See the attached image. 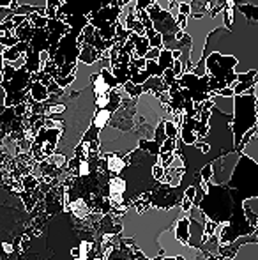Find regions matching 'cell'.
<instances>
[{
	"label": "cell",
	"mask_w": 258,
	"mask_h": 260,
	"mask_svg": "<svg viewBox=\"0 0 258 260\" xmlns=\"http://www.w3.org/2000/svg\"><path fill=\"white\" fill-rule=\"evenodd\" d=\"M13 32H14V36L18 38V41H25V43H28L32 39V36H34V32H35V27L30 23L28 20H25L21 25H18V27H14L13 28Z\"/></svg>",
	"instance_id": "14"
},
{
	"label": "cell",
	"mask_w": 258,
	"mask_h": 260,
	"mask_svg": "<svg viewBox=\"0 0 258 260\" xmlns=\"http://www.w3.org/2000/svg\"><path fill=\"white\" fill-rule=\"evenodd\" d=\"M165 131H166V137L170 138L179 137V127L173 124V120H165Z\"/></svg>",
	"instance_id": "23"
},
{
	"label": "cell",
	"mask_w": 258,
	"mask_h": 260,
	"mask_svg": "<svg viewBox=\"0 0 258 260\" xmlns=\"http://www.w3.org/2000/svg\"><path fill=\"white\" fill-rule=\"evenodd\" d=\"M32 96V100L38 101V103H43V101H46L50 98V92H48V87L45 85L43 82H32L30 83V92H28Z\"/></svg>",
	"instance_id": "15"
},
{
	"label": "cell",
	"mask_w": 258,
	"mask_h": 260,
	"mask_svg": "<svg viewBox=\"0 0 258 260\" xmlns=\"http://www.w3.org/2000/svg\"><path fill=\"white\" fill-rule=\"evenodd\" d=\"M232 260H258V243H248L246 246H239L237 253Z\"/></svg>",
	"instance_id": "12"
},
{
	"label": "cell",
	"mask_w": 258,
	"mask_h": 260,
	"mask_svg": "<svg viewBox=\"0 0 258 260\" xmlns=\"http://www.w3.org/2000/svg\"><path fill=\"white\" fill-rule=\"evenodd\" d=\"M177 149V138H166L159 147V152H173Z\"/></svg>",
	"instance_id": "22"
},
{
	"label": "cell",
	"mask_w": 258,
	"mask_h": 260,
	"mask_svg": "<svg viewBox=\"0 0 258 260\" xmlns=\"http://www.w3.org/2000/svg\"><path fill=\"white\" fill-rule=\"evenodd\" d=\"M180 207H182V211H184V212H188L191 207H193V200H190L188 197H184V199H182V204H180Z\"/></svg>",
	"instance_id": "35"
},
{
	"label": "cell",
	"mask_w": 258,
	"mask_h": 260,
	"mask_svg": "<svg viewBox=\"0 0 258 260\" xmlns=\"http://www.w3.org/2000/svg\"><path fill=\"white\" fill-rule=\"evenodd\" d=\"M2 71H4V57H2V53H0V75H2Z\"/></svg>",
	"instance_id": "38"
},
{
	"label": "cell",
	"mask_w": 258,
	"mask_h": 260,
	"mask_svg": "<svg viewBox=\"0 0 258 260\" xmlns=\"http://www.w3.org/2000/svg\"><path fill=\"white\" fill-rule=\"evenodd\" d=\"M212 163H205L202 168H200V177H202V181H210L212 179Z\"/></svg>",
	"instance_id": "24"
},
{
	"label": "cell",
	"mask_w": 258,
	"mask_h": 260,
	"mask_svg": "<svg viewBox=\"0 0 258 260\" xmlns=\"http://www.w3.org/2000/svg\"><path fill=\"white\" fill-rule=\"evenodd\" d=\"M27 50H28V43L20 41V43H16V45H13V46H9V48L4 50L2 57H4V60L14 62L20 57H23V55H27Z\"/></svg>",
	"instance_id": "8"
},
{
	"label": "cell",
	"mask_w": 258,
	"mask_h": 260,
	"mask_svg": "<svg viewBox=\"0 0 258 260\" xmlns=\"http://www.w3.org/2000/svg\"><path fill=\"white\" fill-rule=\"evenodd\" d=\"M60 0H46V6H45V13L46 18H57V9L60 7Z\"/></svg>",
	"instance_id": "21"
},
{
	"label": "cell",
	"mask_w": 258,
	"mask_h": 260,
	"mask_svg": "<svg viewBox=\"0 0 258 260\" xmlns=\"http://www.w3.org/2000/svg\"><path fill=\"white\" fill-rule=\"evenodd\" d=\"M163 175H165V167H161L159 163L152 165V177H154L156 181H161Z\"/></svg>",
	"instance_id": "27"
},
{
	"label": "cell",
	"mask_w": 258,
	"mask_h": 260,
	"mask_svg": "<svg viewBox=\"0 0 258 260\" xmlns=\"http://www.w3.org/2000/svg\"><path fill=\"white\" fill-rule=\"evenodd\" d=\"M207 73L210 75L209 78V89L210 92H217L219 89L225 87H232L237 82V73H235V66H237V58L234 55H223L212 52L205 57Z\"/></svg>",
	"instance_id": "2"
},
{
	"label": "cell",
	"mask_w": 258,
	"mask_h": 260,
	"mask_svg": "<svg viewBox=\"0 0 258 260\" xmlns=\"http://www.w3.org/2000/svg\"><path fill=\"white\" fill-rule=\"evenodd\" d=\"M212 52L234 55L237 58V66H235L237 75L249 71V69H256L258 71V23L255 20L246 18L239 9H235L232 28L219 25L207 36L205 48H203L200 60H205L207 55Z\"/></svg>",
	"instance_id": "1"
},
{
	"label": "cell",
	"mask_w": 258,
	"mask_h": 260,
	"mask_svg": "<svg viewBox=\"0 0 258 260\" xmlns=\"http://www.w3.org/2000/svg\"><path fill=\"white\" fill-rule=\"evenodd\" d=\"M258 120V100L255 94H235L234 96V120H232V129H234V142L235 147L241 144L242 137L248 129L256 126Z\"/></svg>",
	"instance_id": "3"
},
{
	"label": "cell",
	"mask_w": 258,
	"mask_h": 260,
	"mask_svg": "<svg viewBox=\"0 0 258 260\" xmlns=\"http://www.w3.org/2000/svg\"><path fill=\"white\" fill-rule=\"evenodd\" d=\"M172 69H173V75H175V78H180V76L184 75V69H182V62L179 60V58H175L172 64Z\"/></svg>",
	"instance_id": "29"
},
{
	"label": "cell",
	"mask_w": 258,
	"mask_h": 260,
	"mask_svg": "<svg viewBox=\"0 0 258 260\" xmlns=\"http://www.w3.org/2000/svg\"><path fill=\"white\" fill-rule=\"evenodd\" d=\"M2 248H4V251H6V253H11V251H13V246H11L9 243H4Z\"/></svg>",
	"instance_id": "36"
},
{
	"label": "cell",
	"mask_w": 258,
	"mask_h": 260,
	"mask_svg": "<svg viewBox=\"0 0 258 260\" xmlns=\"http://www.w3.org/2000/svg\"><path fill=\"white\" fill-rule=\"evenodd\" d=\"M99 58H101V53L97 52L92 45H82V52H80V57H78V60L82 62V64L92 66V64H96Z\"/></svg>",
	"instance_id": "11"
},
{
	"label": "cell",
	"mask_w": 258,
	"mask_h": 260,
	"mask_svg": "<svg viewBox=\"0 0 258 260\" xmlns=\"http://www.w3.org/2000/svg\"><path fill=\"white\" fill-rule=\"evenodd\" d=\"M239 157H241V152L234 151V152H228V154L216 157L214 161H210V163H212V170H214L210 182H212V184H217V186L227 184V182L230 181L232 174H234Z\"/></svg>",
	"instance_id": "5"
},
{
	"label": "cell",
	"mask_w": 258,
	"mask_h": 260,
	"mask_svg": "<svg viewBox=\"0 0 258 260\" xmlns=\"http://www.w3.org/2000/svg\"><path fill=\"white\" fill-rule=\"evenodd\" d=\"M255 96H256V100H258V82L255 83Z\"/></svg>",
	"instance_id": "39"
},
{
	"label": "cell",
	"mask_w": 258,
	"mask_h": 260,
	"mask_svg": "<svg viewBox=\"0 0 258 260\" xmlns=\"http://www.w3.org/2000/svg\"><path fill=\"white\" fill-rule=\"evenodd\" d=\"M90 83H92V89H94V94H96V96H103V94H108L110 90H114L106 83V80L103 78L101 71L92 73V76H90Z\"/></svg>",
	"instance_id": "9"
},
{
	"label": "cell",
	"mask_w": 258,
	"mask_h": 260,
	"mask_svg": "<svg viewBox=\"0 0 258 260\" xmlns=\"http://www.w3.org/2000/svg\"><path fill=\"white\" fill-rule=\"evenodd\" d=\"M90 167H89V159H82L78 163V175L80 177H85L87 174H89Z\"/></svg>",
	"instance_id": "28"
},
{
	"label": "cell",
	"mask_w": 258,
	"mask_h": 260,
	"mask_svg": "<svg viewBox=\"0 0 258 260\" xmlns=\"http://www.w3.org/2000/svg\"><path fill=\"white\" fill-rule=\"evenodd\" d=\"M27 20L30 21L35 28H43V27H46V25H48V18L43 16V14H39L38 11H35V13L27 14Z\"/></svg>",
	"instance_id": "18"
},
{
	"label": "cell",
	"mask_w": 258,
	"mask_h": 260,
	"mask_svg": "<svg viewBox=\"0 0 258 260\" xmlns=\"http://www.w3.org/2000/svg\"><path fill=\"white\" fill-rule=\"evenodd\" d=\"M141 89H143V92L151 90V92H154L156 96H158L159 92H166L168 87H166L165 82H163V76H151V78L145 80V82L141 83Z\"/></svg>",
	"instance_id": "10"
},
{
	"label": "cell",
	"mask_w": 258,
	"mask_h": 260,
	"mask_svg": "<svg viewBox=\"0 0 258 260\" xmlns=\"http://www.w3.org/2000/svg\"><path fill=\"white\" fill-rule=\"evenodd\" d=\"M179 13L188 14V16H190V14H191V4H190V2H180V6H179Z\"/></svg>",
	"instance_id": "34"
},
{
	"label": "cell",
	"mask_w": 258,
	"mask_h": 260,
	"mask_svg": "<svg viewBox=\"0 0 258 260\" xmlns=\"http://www.w3.org/2000/svg\"><path fill=\"white\" fill-rule=\"evenodd\" d=\"M71 207H72V214L76 218H83V216L89 214V207H87L85 200H76L75 204H71Z\"/></svg>",
	"instance_id": "20"
},
{
	"label": "cell",
	"mask_w": 258,
	"mask_h": 260,
	"mask_svg": "<svg viewBox=\"0 0 258 260\" xmlns=\"http://www.w3.org/2000/svg\"><path fill=\"white\" fill-rule=\"evenodd\" d=\"M112 113H114V112H112L110 108H96V113H94L90 126H94L101 133V129H103V127L108 124V120H110Z\"/></svg>",
	"instance_id": "13"
},
{
	"label": "cell",
	"mask_w": 258,
	"mask_h": 260,
	"mask_svg": "<svg viewBox=\"0 0 258 260\" xmlns=\"http://www.w3.org/2000/svg\"><path fill=\"white\" fill-rule=\"evenodd\" d=\"M209 78V73H205L203 76H196L195 73H184L179 78V85L184 87L191 94L195 103H203V101H207L210 98Z\"/></svg>",
	"instance_id": "4"
},
{
	"label": "cell",
	"mask_w": 258,
	"mask_h": 260,
	"mask_svg": "<svg viewBox=\"0 0 258 260\" xmlns=\"http://www.w3.org/2000/svg\"><path fill=\"white\" fill-rule=\"evenodd\" d=\"M13 4V0H0V7H9Z\"/></svg>",
	"instance_id": "37"
},
{
	"label": "cell",
	"mask_w": 258,
	"mask_h": 260,
	"mask_svg": "<svg viewBox=\"0 0 258 260\" xmlns=\"http://www.w3.org/2000/svg\"><path fill=\"white\" fill-rule=\"evenodd\" d=\"M90 251H92V244L83 241V243L80 244V260H87V255H89Z\"/></svg>",
	"instance_id": "26"
},
{
	"label": "cell",
	"mask_w": 258,
	"mask_h": 260,
	"mask_svg": "<svg viewBox=\"0 0 258 260\" xmlns=\"http://www.w3.org/2000/svg\"><path fill=\"white\" fill-rule=\"evenodd\" d=\"M242 154L249 156L253 161H256V163H258V120H256V133L253 135L251 140L244 145V149H242Z\"/></svg>",
	"instance_id": "17"
},
{
	"label": "cell",
	"mask_w": 258,
	"mask_h": 260,
	"mask_svg": "<svg viewBox=\"0 0 258 260\" xmlns=\"http://www.w3.org/2000/svg\"><path fill=\"white\" fill-rule=\"evenodd\" d=\"M159 53H161V50L159 48H151L149 50V53L145 55V58H147V60H156V58L159 57Z\"/></svg>",
	"instance_id": "33"
},
{
	"label": "cell",
	"mask_w": 258,
	"mask_h": 260,
	"mask_svg": "<svg viewBox=\"0 0 258 260\" xmlns=\"http://www.w3.org/2000/svg\"><path fill=\"white\" fill-rule=\"evenodd\" d=\"M216 94H219V96H227V98H234L235 92H234V87H225V89H219Z\"/></svg>",
	"instance_id": "32"
},
{
	"label": "cell",
	"mask_w": 258,
	"mask_h": 260,
	"mask_svg": "<svg viewBox=\"0 0 258 260\" xmlns=\"http://www.w3.org/2000/svg\"><path fill=\"white\" fill-rule=\"evenodd\" d=\"M151 48L152 46L147 36H138L136 32H134V53H136L138 57H145Z\"/></svg>",
	"instance_id": "16"
},
{
	"label": "cell",
	"mask_w": 258,
	"mask_h": 260,
	"mask_svg": "<svg viewBox=\"0 0 258 260\" xmlns=\"http://www.w3.org/2000/svg\"><path fill=\"white\" fill-rule=\"evenodd\" d=\"M190 216H186L184 218H179L175 221V225H173V234H175L177 241H180L182 244H188V241H190Z\"/></svg>",
	"instance_id": "7"
},
{
	"label": "cell",
	"mask_w": 258,
	"mask_h": 260,
	"mask_svg": "<svg viewBox=\"0 0 258 260\" xmlns=\"http://www.w3.org/2000/svg\"><path fill=\"white\" fill-rule=\"evenodd\" d=\"M175 20H177V25H179L182 30H186V25H188V14H182V13H179L175 16Z\"/></svg>",
	"instance_id": "30"
},
{
	"label": "cell",
	"mask_w": 258,
	"mask_h": 260,
	"mask_svg": "<svg viewBox=\"0 0 258 260\" xmlns=\"http://www.w3.org/2000/svg\"><path fill=\"white\" fill-rule=\"evenodd\" d=\"M122 89H124V92L128 94L129 98H134L136 100L138 96H140L141 92H143V89H141V85H136V83H133L131 80H128V82L122 85Z\"/></svg>",
	"instance_id": "19"
},
{
	"label": "cell",
	"mask_w": 258,
	"mask_h": 260,
	"mask_svg": "<svg viewBox=\"0 0 258 260\" xmlns=\"http://www.w3.org/2000/svg\"><path fill=\"white\" fill-rule=\"evenodd\" d=\"M76 260H80V258H76Z\"/></svg>",
	"instance_id": "40"
},
{
	"label": "cell",
	"mask_w": 258,
	"mask_h": 260,
	"mask_svg": "<svg viewBox=\"0 0 258 260\" xmlns=\"http://www.w3.org/2000/svg\"><path fill=\"white\" fill-rule=\"evenodd\" d=\"M18 4H30V6L35 7H45L46 6V0H16Z\"/></svg>",
	"instance_id": "31"
},
{
	"label": "cell",
	"mask_w": 258,
	"mask_h": 260,
	"mask_svg": "<svg viewBox=\"0 0 258 260\" xmlns=\"http://www.w3.org/2000/svg\"><path fill=\"white\" fill-rule=\"evenodd\" d=\"M161 76H163V82H165V85L168 87V89H170V85H172V83L175 82V80H179V78H175V75H173V69L172 68L166 69V71L163 73Z\"/></svg>",
	"instance_id": "25"
},
{
	"label": "cell",
	"mask_w": 258,
	"mask_h": 260,
	"mask_svg": "<svg viewBox=\"0 0 258 260\" xmlns=\"http://www.w3.org/2000/svg\"><path fill=\"white\" fill-rule=\"evenodd\" d=\"M48 30H50V36H48V53H50V58L55 55L57 52V46H59L60 39L71 30L67 23L64 20H59V18H48Z\"/></svg>",
	"instance_id": "6"
}]
</instances>
